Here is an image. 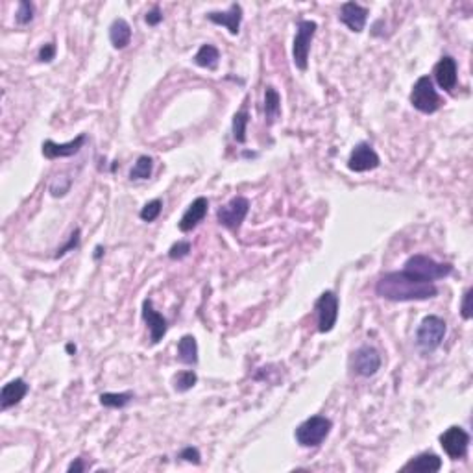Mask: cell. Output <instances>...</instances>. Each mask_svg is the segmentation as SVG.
Instances as JSON below:
<instances>
[{"instance_id":"cell-1","label":"cell","mask_w":473,"mask_h":473,"mask_svg":"<svg viewBox=\"0 0 473 473\" xmlns=\"http://www.w3.org/2000/svg\"><path fill=\"white\" fill-rule=\"evenodd\" d=\"M375 293L388 302H425L439 294V286L401 270L381 275Z\"/></svg>"},{"instance_id":"cell-2","label":"cell","mask_w":473,"mask_h":473,"mask_svg":"<svg viewBox=\"0 0 473 473\" xmlns=\"http://www.w3.org/2000/svg\"><path fill=\"white\" fill-rule=\"evenodd\" d=\"M331 429H333V421L326 418V416L316 414L302 421L296 427L294 437H296V442L302 448H318L329 437Z\"/></svg>"},{"instance_id":"cell-3","label":"cell","mask_w":473,"mask_h":473,"mask_svg":"<svg viewBox=\"0 0 473 473\" xmlns=\"http://www.w3.org/2000/svg\"><path fill=\"white\" fill-rule=\"evenodd\" d=\"M445 331H448V326H445L444 318L437 315L425 316L416 331V344L423 353H431V351L439 350L440 344L444 342Z\"/></svg>"},{"instance_id":"cell-4","label":"cell","mask_w":473,"mask_h":473,"mask_svg":"<svg viewBox=\"0 0 473 473\" xmlns=\"http://www.w3.org/2000/svg\"><path fill=\"white\" fill-rule=\"evenodd\" d=\"M403 270L409 272V274L416 275V277H420V280L432 283V281L444 280V277L451 275L453 266L450 263H439L434 259L418 253V255H412V257L407 259Z\"/></svg>"},{"instance_id":"cell-5","label":"cell","mask_w":473,"mask_h":473,"mask_svg":"<svg viewBox=\"0 0 473 473\" xmlns=\"http://www.w3.org/2000/svg\"><path fill=\"white\" fill-rule=\"evenodd\" d=\"M410 104L414 109L425 113V115H432V113L439 112L440 105H442V98L432 85L431 76H421L416 80L412 91H410Z\"/></svg>"},{"instance_id":"cell-6","label":"cell","mask_w":473,"mask_h":473,"mask_svg":"<svg viewBox=\"0 0 473 473\" xmlns=\"http://www.w3.org/2000/svg\"><path fill=\"white\" fill-rule=\"evenodd\" d=\"M318 24L315 21H299L298 28H296V35H294L293 43V58L294 65L298 67L302 72L307 70L309 65V52H311V43L315 37Z\"/></svg>"},{"instance_id":"cell-7","label":"cell","mask_w":473,"mask_h":473,"mask_svg":"<svg viewBox=\"0 0 473 473\" xmlns=\"http://www.w3.org/2000/svg\"><path fill=\"white\" fill-rule=\"evenodd\" d=\"M250 213V200L246 196H235L226 205L216 211V220L220 226H224L229 231L240 228V224L244 222V218Z\"/></svg>"},{"instance_id":"cell-8","label":"cell","mask_w":473,"mask_h":473,"mask_svg":"<svg viewBox=\"0 0 473 473\" xmlns=\"http://www.w3.org/2000/svg\"><path fill=\"white\" fill-rule=\"evenodd\" d=\"M316 315H318V331L329 333L333 331L339 320V296L333 291H326L320 294V298L315 304Z\"/></svg>"},{"instance_id":"cell-9","label":"cell","mask_w":473,"mask_h":473,"mask_svg":"<svg viewBox=\"0 0 473 473\" xmlns=\"http://www.w3.org/2000/svg\"><path fill=\"white\" fill-rule=\"evenodd\" d=\"M440 445L451 461H461L466 456L470 448V434L462 427L453 425L440 434Z\"/></svg>"},{"instance_id":"cell-10","label":"cell","mask_w":473,"mask_h":473,"mask_svg":"<svg viewBox=\"0 0 473 473\" xmlns=\"http://www.w3.org/2000/svg\"><path fill=\"white\" fill-rule=\"evenodd\" d=\"M351 366L353 372L361 377H372L379 372L381 368V355L379 351L372 348V346H361L359 350L353 353L351 359Z\"/></svg>"},{"instance_id":"cell-11","label":"cell","mask_w":473,"mask_h":473,"mask_svg":"<svg viewBox=\"0 0 473 473\" xmlns=\"http://www.w3.org/2000/svg\"><path fill=\"white\" fill-rule=\"evenodd\" d=\"M381 165V159L377 156L372 145L368 143H359L350 154L348 159V169L351 172H368V170H375Z\"/></svg>"},{"instance_id":"cell-12","label":"cell","mask_w":473,"mask_h":473,"mask_svg":"<svg viewBox=\"0 0 473 473\" xmlns=\"http://www.w3.org/2000/svg\"><path fill=\"white\" fill-rule=\"evenodd\" d=\"M143 320L147 322L148 329H150V344H159L163 337L169 331V324L161 313L154 309L152 299H145L143 302Z\"/></svg>"},{"instance_id":"cell-13","label":"cell","mask_w":473,"mask_h":473,"mask_svg":"<svg viewBox=\"0 0 473 473\" xmlns=\"http://www.w3.org/2000/svg\"><path fill=\"white\" fill-rule=\"evenodd\" d=\"M87 135L80 134L76 139H72L70 143H54L52 139H47L43 143V156L47 159H59V158H70L76 156L85 145Z\"/></svg>"},{"instance_id":"cell-14","label":"cell","mask_w":473,"mask_h":473,"mask_svg":"<svg viewBox=\"0 0 473 473\" xmlns=\"http://www.w3.org/2000/svg\"><path fill=\"white\" fill-rule=\"evenodd\" d=\"M368 10L362 8L361 4L357 2H344L342 8H340V23L346 24L351 32L355 34H361L364 26H366V21H368Z\"/></svg>"},{"instance_id":"cell-15","label":"cell","mask_w":473,"mask_h":473,"mask_svg":"<svg viewBox=\"0 0 473 473\" xmlns=\"http://www.w3.org/2000/svg\"><path fill=\"white\" fill-rule=\"evenodd\" d=\"M207 211H209V200L205 198V196H198L193 204L189 205L187 211L183 213V216H181L180 224H178L180 231H183V233L193 231V229L204 220L205 215H207Z\"/></svg>"},{"instance_id":"cell-16","label":"cell","mask_w":473,"mask_h":473,"mask_svg":"<svg viewBox=\"0 0 473 473\" xmlns=\"http://www.w3.org/2000/svg\"><path fill=\"white\" fill-rule=\"evenodd\" d=\"M28 383L23 377H17V379L6 383V385L2 386V390H0V409L8 410L15 407V405H19L24 399V396L28 394Z\"/></svg>"},{"instance_id":"cell-17","label":"cell","mask_w":473,"mask_h":473,"mask_svg":"<svg viewBox=\"0 0 473 473\" xmlns=\"http://www.w3.org/2000/svg\"><path fill=\"white\" fill-rule=\"evenodd\" d=\"M207 21H211L213 24H218V26H224L228 28V32L231 35H239L240 32V23H242V8L240 4H231L228 12H209L207 13Z\"/></svg>"},{"instance_id":"cell-18","label":"cell","mask_w":473,"mask_h":473,"mask_svg":"<svg viewBox=\"0 0 473 473\" xmlns=\"http://www.w3.org/2000/svg\"><path fill=\"white\" fill-rule=\"evenodd\" d=\"M456 72H459L456 70V61L451 56H444L439 63L434 65V70H432L439 87L444 89V91H453L455 89Z\"/></svg>"},{"instance_id":"cell-19","label":"cell","mask_w":473,"mask_h":473,"mask_svg":"<svg viewBox=\"0 0 473 473\" xmlns=\"http://www.w3.org/2000/svg\"><path fill=\"white\" fill-rule=\"evenodd\" d=\"M442 470V459L434 453H420L414 459H410L401 472H416V473H437Z\"/></svg>"},{"instance_id":"cell-20","label":"cell","mask_w":473,"mask_h":473,"mask_svg":"<svg viewBox=\"0 0 473 473\" xmlns=\"http://www.w3.org/2000/svg\"><path fill=\"white\" fill-rule=\"evenodd\" d=\"M109 41H112L113 48L123 50L132 41V26L128 24L126 19H115L109 26Z\"/></svg>"},{"instance_id":"cell-21","label":"cell","mask_w":473,"mask_h":473,"mask_svg":"<svg viewBox=\"0 0 473 473\" xmlns=\"http://www.w3.org/2000/svg\"><path fill=\"white\" fill-rule=\"evenodd\" d=\"M178 359L183 364L194 366L198 362V342L193 335H183L178 342Z\"/></svg>"},{"instance_id":"cell-22","label":"cell","mask_w":473,"mask_h":473,"mask_svg":"<svg viewBox=\"0 0 473 473\" xmlns=\"http://www.w3.org/2000/svg\"><path fill=\"white\" fill-rule=\"evenodd\" d=\"M281 115V96L275 87L269 85L264 89V118L266 124H274Z\"/></svg>"},{"instance_id":"cell-23","label":"cell","mask_w":473,"mask_h":473,"mask_svg":"<svg viewBox=\"0 0 473 473\" xmlns=\"http://www.w3.org/2000/svg\"><path fill=\"white\" fill-rule=\"evenodd\" d=\"M194 63L202 67V69L216 70L218 67V59H220V52L215 45H202L198 48V52L194 54Z\"/></svg>"},{"instance_id":"cell-24","label":"cell","mask_w":473,"mask_h":473,"mask_svg":"<svg viewBox=\"0 0 473 473\" xmlns=\"http://www.w3.org/2000/svg\"><path fill=\"white\" fill-rule=\"evenodd\" d=\"M134 397V392H104L100 394V405L107 409H124L126 405L132 403Z\"/></svg>"},{"instance_id":"cell-25","label":"cell","mask_w":473,"mask_h":473,"mask_svg":"<svg viewBox=\"0 0 473 473\" xmlns=\"http://www.w3.org/2000/svg\"><path fill=\"white\" fill-rule=\"evenodd\" d=\"M154 172V159L150 156H140L137 161H135L134 169L129 170V180L139 181V180H148Z\"/></svg>"},{"instance_id":"cell-26","label":"cell","mask_w":473,"mask_h":473,"mask_svg":"<svg viewBox=\"0 0 473 473\" xmlns=\"http://www.w3.org/2000/svg\"><path fill=\"white\" fill-rule=\"evenodd\" d=\"M250 123V115L246 112V107H242L240 112L233 115V123H231V132H233V139L240 145L246 143V126Z\"/></svg>"},{"instance_id":"cell-27","label":"cell","mask_w":473,"mask_h":473,"mask_svg":"<svg viewBox=\"0 0 473 473\" xmlns=\"http://www.w3.org/2000/svg\"><path fill=\"white\" fill-rule=\"evenodd\" d=\"M198 383V375L191 372V370H183V372H178L172 379V385H174V390L183 394V392H189L194 385Z\"/></svg>"},{"instance_id":"cell-28","label":"cell","mask_w":473,"mask_h":473,"mask_svg":"<svg viewBox=\"0 0 473 473\" xmlns=\"http://www.w3.org/2000/svg\"><path fill=\"white\" fill-rule=\"evenodd\" d=\"M161 211H163V202L159 198L152 200V202L145 204V207L140 209V220H145V222H154V220H158V216L161 215Z\"/></svg>"},{"instance_id":"cell-29","label":"cell","mask_w":473,"mask_h":473,"mask_svg":"<svg viewBox=\"0 0 473 473\" xmlns=\"http://www.w3.org/2000/svg\"><path fill=\"white\" fill-rule=\"evenodd\" d=\"M32 19H34V4L28 0H21L17 13H15V21H17V24L24 26V24L32 23Z\"/></svg>"},{"instance_id":"cell-30","label":"cell","mask_w":473,"mask_h":473,"mask_svg":"<svg viewBox=\"0 0 473 473\" xmlns=\"http://www.w3.org/2000/svg\"><path fill=\"white\" fill-rule=\"evenodd\" d=\"M191 253V242L189 240H178L176 244L170 246L169 257L172 261H180V259H185Z\"/></svg>"},{"instance_id":"cell-31","label":"cell","mask_w":473,"mask_h":473,"mask_svg":"<svg viewBox=\"0 0 473 473\" xmlns=\"http://www.w3.org/2000/svg\"><path fill=\"white\" fill-rule=\"evenodd\" d=\"M78 244H80V229H74L72 233H70V239H69V242L65 246H61V248H58V251H56V255L54 257L56 259H59V257H63V255H67L69 251H72L74 248H78Z\"/></svg>"},{"instance_id":"cell-32","label":"cell","mask_w":473,"mask_h":473,"mask_svg":"<svg viewBox=\"0 0 473 473\" xmlns=\"http://www.w3.org/2000/svg\"><path fill=\"white\" fill-rule=\"evenodd\" d=\"M180 459H183L185 462H191V464H200L202 462V455H200L198 448H193V445L183 448L180 453Z\"/></svg>"},{"instance_id":"cell-33","label":"cell","mask_w":473,"mask_h":473,"mask_svg":"<svg viewBox=\"0 0 473 473\" xmlns=\"http://www.w3.org/2000/svg\"><path fill=\"white\" fill-rule=\"evenodd\" d=\"M37 58H39V61H43V63H50V61L56 58V43H47V45H43V47L39 48Z\"/></svg>"},{"instance_id":"cell-34","label":"cell","mask_w":473,"mask_h":473,"mask_svg":"<svg viewBox=\"0 0 473 473\" xmlns=\"http://www.w3.org/2000/svg\"><path fill=\"white\" fill-rule=\"evenodd\" d=\"M472 288H467L464 296H462V305H461V315L464 320H470L472 318Z\"/></svg>"},{"instance_id":"cell-35","label":"cell","mask_w":473,"mask_h":473,"mask_svg":"<svg viewBox=\"0 0 473 473\" xmlns=\"http://www.w3.org/2000/svg\"><path fill=\"white\" fill-rule=\"evenodd\" d=\"M145 21H147L148 26H158L161 21H163V12H161V8L159 6H154L150 12L147 13V17H145Z\"/></svg>"},{"instance_id":"cell-36","label":"cell","mask_w":473,"mask_h":473,"mask_svg":"<svg viewBox=\"0 0 473 473\" xmlns=\"http://www.w3.org/2000/svg\"><path fill=\"white\" fill-rule=\"evenodd\" d=\"M67 470H69L70 473H72V472H85V470H87V466L83 464V459H76V461H74V462H70Z\"/></svg>"},{"instance_id":"cell-37","label":"cell","mask_w":473,"mask_h":473,"mask_svg":"<svg viewBox=\"0 0 473 473\" xmlns=\"http://www.w3.org/2000/svg\"><path fill=\"white\" fill-rule=\"evenodd\" d=\"M102 253H104V248H102V246H96V250H94V259L98 261V259L102 257Z\"/></svg>"},{"instance_id":"cell-38","label":"cell","mask_w":473,"mask_h":473,"mask_svg":"<svg viewBox=\"0 0 473 473\" xmlns=\"http://www.w3.org/2000/svg\"><path fill=\"white\" fill-rule=\"evenodd\" d=\"M67 351H69V353H72V351H74V353H76V346L67 344Z\"/></svg>"}]
</instances>
